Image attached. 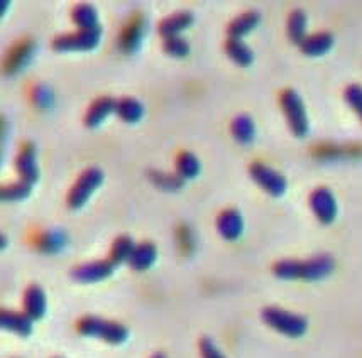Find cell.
Here are the masks:
<instances>
[{
  "label": "cell",
  "mask_w": 362,
  "mask_h": 358,
  "mask_svg": "<svg viewBox=\"0 0 362 358\" xmlns=\"http://www.w3.org/2000/svg\"><path fill=\"white\" fill-rule=\"evenodd\" d=\"M310 208L318 218V222L323 223V225L334 223L339 213L337 200H335L334 193L329 188H317L310 195Z\"/></svg>",
  "instance_id": "obj_8"
},
{
  "label": "cell",
  "mask_w": 362,
  "mask_h": 358,
  "mask_svg": "<svg viewBox=\"0 0 362 358\" xmlns=\"http://www.w3.org/2000/svg\"><path fill=\"white\" fill-rule=\"evenodd\" d=\"M78 331L83 336L98 338L110 345H122L129 338V330L117 321L98 316H85L78 321Z\"/></svg>",
  "instance_id": "obj_3"
},
{
  "label": "cell",
  "mask_w": 362,
  "mask_h": 358,
  "mask_svg": "<svg viewBox=\"0 0 362 358\" xmlns=\"http://www.w3.org/2000/svg\"><path fill=\"white\" fill-rule=\"evenodd\" d=\"M105 174L100 167H88L80 174V178L75 181L73 188L68 191L66 205L71 210H80L87 205V201L92 195L102 186Z\"/></svg>",
  "instance_id": "obj_5"
},
{
  "label": "cell",
  "mask_w": 362,
  "mask_h": 358,
  "mask_svg": "<svg viewBox=\"0 0 362 358\" xmlns=\"http://www.w3.org/2000/svg\"><path fill=\"white\" fill-rule=\"evenodd\" d=\"M261 23V14L256 11H247L244 14L237 16L230 24H228L227 32L232 40H243L249 32H252Z\"/></svg>",
  "instance_id": "obj_19"
},
{
  "label": "cell",
  "mask_w": 362,
  "mask_h": 358,
  "mask_svg": "<svg viewBox=\"0 0 362 358\" xmlns=\"http://www.w3.org/2000/svg\"><path fill=\"white\" fill-rule=\"evenodd\" d=\"M198 348H200L202 358H227L222 353L221 348L215 345L214 340L209 338V336H204V338L200 340V343H198Z\"/></svg>",
  "instance_id": "obj_34"
},
{
  "label": "cell",
  "mask_w": 362,
  "mask_h": 358,
  "mask_svg": "<svg viewBox=\"0 0 362 358\" xmlns=\"http://www.w3.org/2000/svg\"><path fill=\"white\" fill-rule=\"evenodd\" d=\"M33 102L36 103L40 109H49L54 103V92L47 85H37L33 90Z\"/></svg>",
  "instance_id": "obj_33"
},
{
  "label": "cell",
  "mask_w": 362,
  "mask_h": 358,
  "mask_svg": "<svg viewBox=\"0 0 362 358\" xmlns=\"http://www.w3.org/2000/svg\"><path fill=\"white\" fill-rule=\"evenodd\" d=\"M249 174L254 183L259 186L262 191L268 193L269 196L279 198L288 191V179L284 178L279 171L268 166L264 162H252L249 167Z\"/></svg>",
  "instance_id": "obj_7"
},
{
  "label": "cell",
  "mask_w": 362,
  "mask_h": 358,
  "mask_svg": "<svg viewBox=\"0 0 362 358\" xmlns=\"http://www.w3.org/2000/svg\"><path fill=\"white\" fill-rule=\"evenodd\" d=\"M195 17H193L192 12L188 11H180L175 12V14L165 17V19L159 23L158 31L163 37H173V36H180L181 32L187 31L189 25L193 24Z\"/></svg>",
  "instance_id": "obj_15"
},
{
  "label": "cell",
  "mask_w": 362,
  "mask_h": 358,
  "mask_svg": "<svg viewBox=\"0 0 362 358\" xmlns=\"http://www.w3.org/2000/svg\"><path fill=\"white\" fill-rule=\"evenodd\" d=\"M47 309V299L45 289L37 286V284H33L25 289L24 294V313L29 314L34 321L41 319L46 314Z\"/></svg>",
  "instance_id": "obj_16"
},
{
  "label": "cell",
  "mask_w": 362,
  "mask_h": 358,
  "mask_svg": "<svg viewBox=\"0 0 362 358\" xmlns=\"http://www.w3.org/2000/svg\"><path fill=\"white\" fill-rule=\"evenodd\" d=\"M68 245V237L62 230H47L37 239V247L45 253H58Z\"/></svg>",
  "instance_id": "obj_27"
},
{
  "label": "cell",
  "mask_w": 362,
  "mask_h": 358,
  "mask_svg": "<svg viewBox=\"0 0 362 358\" xmlns=\"http://www.w3.org/2000/svg\"><path fill=\"white\" fill-rule=\"evenodd\" d=\"M117 112V100L112 97H100L97 98L92 105L88 107L87 114H85V125L90 129L98 127L105 122L107 117Z\"/></svg>",
  "instance_id": "obj_14"
},
{
  "label": "cell",
  "mask_w": 362,
  "mask_h": 358,
  "mask_svg": "<svg viewBox=\"0 0 362 358\" xmlns=\"http://www.w3.org/2000/svg\"><path fill=\"white\" fill-rule=\"evenodd\" d=\"M226 53L239 66H251L254 61L252 49L243 40H232V37H228L226 42Z\"/></svg>",
  "instance_id": "obj_24"
},
{
  "label": "cell",
  "mask_w": 362,
  "mask_h": 358,
  "mask_svg": "<svg viewBox=\"0 0 362 358\" xmlns=\"http://www.w3.org/2000/svg\"><path fill=\"white\" fill-rule=\"evenodd\" d=\"M279 103H281L283 114L286 117L291 132L296 137H307L310 132V120L307 109H305L303 98L300 97V93L293 88L284 90L281 97H279Z\"/></svg>",
  "instance_id": "obj_4"
},
{
  "label": "cell",
  "mask_w": 362,
  "mask_h": 358,
  "mask_svg": "<svg viewBox=\"0 0 362 358\" xmlns=\"http://www.w3.org/2000/svg\"><path fill=\"white\" fill-rule=\"evenodd\" d=\"M149 179L151 183L154 184V186H158L159 189H163V191H170V193H175V191H180L181 188L185 186V181L183 178H180L176 172H163V171H149Z\"/></svg>",
  "instance_id": "obj_29"
},
{
  "label": "cell",
  "mask_w": 362,
  "mask_h": 358,
  "mask_svg": "<svg viewBox=\"0 0 362 358\" xmlns=\"http://www.w3.org/2000/svg\"><path fill=\"white\" fill-rule=\"evenodd\" d=\"M33 321L34 319L29 314L8 311V309L2 311V316H0V325L4 330L19 336H29L33 333Z\"/></svg>",
  "instance_id": "obj_18"
},
{
  "label": "cell",
  "mask_w": 362,
  "mask_h": 358,
  "mask_svg": "<svg viewBox=\"0 0 362 358\" xmlns=\"http://www.w3.org/2000/svg\"><path fill=\"white\" fill-rule=\"evenodd\" d=\"M146 29H148V20H146L144 14H134L127 20L126 25L122 28L119 37V47L124 53L131 54L139 49L142 40H144Z\"/></svg>",
  "instance_id": "obj_9"
},
{
  "label": "cell",
  "mask_w": 362,
  "mask_h": 358,
  "mask_svg": "<svg viewBox=\"0 0 362 358\" xmlns=\"http://www.w3.org/2000/svg\"><path fill=\"white\" fill-rule=\"evenodd\" d=\"M175 166H176V174H178L180 178H183L185 181L197 178L202 171V164L198 161V157L195 154L188 153V150H183V153L178 154Z\"/></svg>",
  "instance_id": "obj_26"
},
{
  "label": "cell",
  "mask_w": 362,
  "mask_h": 358,
  "mask_svg": "<svg viewBox=\"0 0 362 358\" xmlns=\"http://www.w3.org/2000/svg\"><path fill=\"white\" fill-rule=\"evenodd\" d=\"M163 49L168 56L171 58H185L189 53V42L181 36H173V37H166L163 41Z\"/></svg>",
  "instance_id": "obj_31"
},
{
  "label": "cell",
  "mask_w": 362,
  "mask_h": 358,
  "mask_svg": "<svg viewBox=\"0 0 362 358\" xmlns=\"http://www.w3.org/2000/svg\"><path fill=\"white\" fill-rule=\"evenodd\" d=\"M31 191L33 184L19 179L16 183H8L6 186H2L0 196H2V201H23L25 198L31 196Z\"/></svg>",
  "instance_id": "obj_30"
},
{
  "label": "cell",
  "mask_w": 362,
  "mask_h": 358,
  "mask_svg": "<svg viewBox=\"0 0 362 358\" xmlns=\"http://www.w3.org/2000/svg\"><path fill=\"white\" fill-rule=\"evenodd\" d=\"M232 137L243 145H251L256 139V124L249 115L240 114L230 124Z\"/></svg>",
  "instance_id": "obj_22"
},
{
  "label": "cell",
  "mask_w": 362,
  "mask_h": 358,
  "mask_svg": "<svg viewBox=\"0 0 362 358\" xmlns=\"http://www.w3.org/2000/svg\"><path fill=\"white\" fill-rule=\"evenodd\" d=\"M344 98H346L347 105L356 112L357 117H359L362 122V85L359 83L349 85L346 92H344Z\"/></svg>",
  "instance_id": "obj_32"
},
{
  "label": "cell",
  "mask_w": 362,
  "mask_h": 358,
  "mask_svg": "<svg viewBox=\"0 0 362 358\" xmlns=\"http://www.w3.org/2000/svg\"><path fill=\"white\" fill-rule=\"evenodd\" d=\"M261 316L266 325L273 328L278 333L288 336V338H300L308 330L307 318L301 316V314L286 311V309L276 308V306L262 309Z\"/></svg>",
  "instance_id": "obj_2"
},
{
  "label": "cell",
  "mask_w": 362,
  "mask_h": 358,
  "mask_svg": "<svg viewBox=\"0 0 362 358\" xmlns=\"http://www.w3.org/2000/svg\"><path fill=\"white\" fill-rule=\"evenodd\" d=\"M36 53V42L33 40H24L8 51L6 61H4V71L6 75H16L31 63L33 56Z\"/></svg>",
  "instance_id": "obj_12"
},
{
  "label": "cell",
  "mask_w": 362,
  "mask_h": 358,
  "mask_svg": "<svg viewBox=\"0 0 362 358\" xmlns=\"http://www.w3.org/2000/svg\"><path fill=\"white\" fill-rule=\"evenodd\" d=\"M16 169L19 178L25 181V183L34 184L40 181L41 169L40 162H37V149L33 142L23 145V149L19 150L16 157Z\"/></svg>",
  "instance_id": "obj_10"
},
{
  "label": "cell",
  "mask_w": 362,
  "mask_h": 358,
  "mask_svg": "<svg viewBox=\"0 0 362 358\" xmlns=\"http://www.w3.org/2000/svg\"><path fill=\"white\" fill-rule=\"evenodd\" d=\"M158 258V249L153 241H142V244H137L134 249V253H132L131 261H129V265L134 270H148L154 265Z\"/></svg>",
  "instance_id": "obj_20"
},
{
  "label": "cell",
  "mask_w": 362,
  "mask_h": 358,
  "mask_svg": "<svg viewBox=\"0 0 362 358\" xmlns=\"http://www.w3.org/2000/svg\"><path fill=\"white\" fill-rule=\"evenodd\" d=\"M217 230L223 239L234 241L244 234V218L239 210L227 208L217 217Z\"/></svg>",
  "instance_id": "obj_13"
},
{
  "label": "cell",
  "mask_w": 362,
  "mask_h": 358,
  "mask_svg": "<svg viewBox=\"0 0 362 358\" xmlns=\"http://www.w3.org/2000/svg\"><path fill=\"white\" fill-rule=\"evenodd\" d=\"M151 358H168V357L163 355V353H156V355H153Z\"/></svg>",
  "instance_id": "obj_35"
},
{
  "label": "cell",
  "mask_w": 362,
  "mask_h": 358,
  "mask_svg": "<svg viewBox=\"0 0 362 358\" xmlns=\"http://www.w3.org/2000/svg\"><path fill=\"white\" fill-rule=\"evenodd\" d=\"M71 20L75 23V25H78V29H85V31H90V29H100L98 12L92 4H76V6L71 8Z\"/></svg>",
  "instance_id": "obj_21"
},
{
  "label": "cell",
  "mask_w": 362,
  "mask_h": 358,
  "mask_svg": "<svg viewBox=\"0 0 362 358\" xmlns=\"http://www.w3.org/2000/svg\"><path fill=\"white\" fill-rule=\"evenodd\" d=\"M119 119L126 124H137L144 117V105L142 102L134 97H124L117 100V112Z\"/></svg>",
  "instance_id": "obj_23"
},
{
  "label": "cell",
  "mask_w": 362,
  "mask_h": 358,
  "mask_svg": "<svg viewBox=\"0 0 362 358\" xmlns=\"http://www.w3.org/2000/svg\"><path fill=\"white\" fill-rule=\"evenodd\" d=\"M334 34L322 31L315 32L312 36H307V40L300 44L301 53L305 56H310V58H318V56L327 54L334 47Z\"/></svg>",
  "instance_id": "obj_17"
},
{
  "label": "cell",
  "mask_w": 362,
  "mask_h": 358,
  "mask_svg": "<svg viewBox=\"0 0 362 358\" xmlns=\"http://www.w3.org/2000/svg\"><path fill=\"white\" fill-rule=\"evenodd\" d=\"M134 249H136V244L134 240L131 239L129 235H120L115 239L114 244H112V249H110V261L114 262L115 265H120L124 264V262L131 261L132 253H134Z\"/></svg>",
  "instance_id": "obj_28"
},
{
  "label": "cell",
  "mask_w": 362,
  "mask_h": 358,
  "mask_svg": "<svg viewBox=\"0 0 362 358\" xmlns=\"http://www.w3.org/2000/svg\"><path fill=\"white\" fill-rule=\"evenodd\" d=\"M102 37V28L100 29H90V31H85V29H78L75 32L63 34V36L54 37L53 42H51V47L56 51V53H73V51H92L98 46Z\"/></svg>",
  "instance_id": "obj_6"
},
{
  "label": "cell",
  "mask_w": 362,
  "mask_h": 358,
  "mask_svg": "<svg viewBox=\"0 0 362 358\" xmlns=\"http://www.w3.org/2000/svg\"><path fill=\"white\" fill-rule=\"evenodd\" d=\"M335 262L330 256H317L308 261H279L273 267V273L283 280H308L315 282L334 273Z\"/></svg>",
  "instance_id": "obj_1"
},
{
  "label": "cell",
  "mask_w": 362,
  "mask_h": 358,
  "mask_svg": "<svg viewBox=\"0 0 362 358\" xmlns=\"http://www.w3.org/2000/svg\"><path fill=\"white\" fill-rule=\"evenodd\" d=\"M307 29H308V17L303 11H293L288 17V37L295 44H301L307 40Z\"/></svg>",
  "instance_id": "obj_25"
},
{
  "label": "cell",
  "mask_w": 362,
  "mask_h": 358,
  "mask_svg": "<svg viewBox=\"0 0 362 358\" xmlns=\"http://www.w3.org/2000/svg\"><path fill=\"white\" fill-rule=\"evenodd\" d=\"M115 264L110 261H93L87 262V264H81L73 269V279L78 280V282L83 284H93L100 282V280H105L114 274Z\"/></svg>",
  "instance_id": "obj_11"
}]
</instances>
